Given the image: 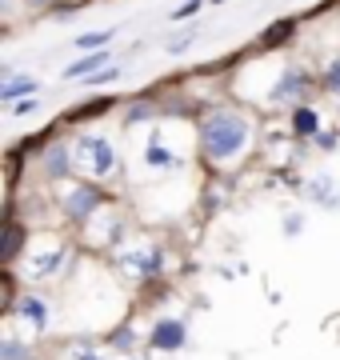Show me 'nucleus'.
Masks as SVG:
<instances>
[{
  "label": "nucleus",
  "instance_id": "14",
  "mask_svg": "<svg viewBox=\"0 0 340 360\" xmlns=\"http://www.w3.org/2000/svg\"><path fill=\"white\" fill-rule=\"evenodd\" d=\"M0 360H32L25 352V345H16V340H4V348H0Z\"/></svg>",
  "mask_w": 340,
  "mask_h": 360
},
{
  "label": "nucleus",
  "instance_id": "23",
  "mask_svg": "<svg viewBox=\"0 0 340 360\" xmlns=\"http://www.w3.org/2000/svg\"><path fill=\"white\" fill-rule=\"evenodd\" d=\"M152 112V108H148V104H136V108H129V120H144V116Z\"/></svg>",
  "mask_w": 340,
  "mask_h": 360
},
{
  "label": "nucleus",
  "instance_id": "18",
  "mask_svg": "<svg viewBox=\"0 0 340 360\" xmlns=\"http://www.w3.org/2000/svg\"><path fill=\"white\" fill-rule=\"evenodd\" d=\"M325 84L332 92H340V60H332V65H328V72H325Z\"/></svg>",
  "mask_w": 340,
  "mask_h": 360
},
{
  "label": "nucleus",
  "instance_id": "9",
  "mask_svg": "<svg viewBox=\"0 0 340 360\" xmlns=\"http://www.w3.org/2000/svg\"><path fill=\"white\" fill-rule=\"evenodd\" d=\"M292 129L301 132V136H313L316 132V112L313 108H296V112H292Z\"/></svg>",
  "mask_w": 340,
  "mask_h": 360
},
{
  "label": "nucleus",
  "instance_id": "4",
  "mask_svg": "<svg viewBox=\"0 0 340 360\" xmlns=\"http://www.w3.org/2000/svg\"><path fill=\"white\" fill-rule=\"evenodd\" d=\"M152 345L164 348V352L181 348V345H184V324H181V321H160L157 333H152Z\"/></svg>",
  "mask_w": 340,
  "mask_h": 360
},
{
  "label": "nucleus",
  "instance_id": "11",
  "mask_svg": "<svg viewBox=\"0 0 340 360\" xmlns=\"http://www.w3.org/2000/svg\"><path fill=\"white\" fill-rule=\"evenodd\" d=\"M160 248H152V252H140V257H124V264H132V269H144V272H157L160 269Z\"/></svg>",
  "mask_w": 340,
  "mask_h": 360
},
{
  "label": "nucleus",
  "instance_id": "17",
  "mask_svg": "<svg viewBox=\"0 0 340 360\" xmlns=\"http://www.w3.org/2000/svg\"><path fill=\"white\" fill-rule=\"evenodd\" d=\"M192 37H197V28H188V32H181V37H172V40H169V52L188 49V44H192Z\"/></svg>",
  "mask_w": 340,
  "mask_h": 360
},
{
  "label": "nucleus",
  "instance_id": "6",
  "mask_svg": "<svg viewBox=\"0 0 340 360\" xmlns=\"http://www.w3.org/2000/svg\"><path fill=\"white\" fill-rule=\"evenodd\" d=\"M20 245H25V229H20L16 220H4V248H0V257H4V264H8V260H16Z\"/></svg>",
  "mask_w": 340,
  "mask_h": 360
},
{
  "label": "nucleus",
  "instance_id": "8",
  "mask_svg": "<svg viewBox=\"0 0 340 360\" xmlns=\"http://www.w3.org/2000/svg\"><path fill=\"white\" fill-rule=\"evenodd\" d=\"M32 89H40V84H37V80H28V77L8 80V84H0V101H8V104H13L16 96H32Z\"/></svg>",
  "mask_w": 340,
  "mask_h": 360
},
{
  "label": "nucleus",
  "instance_id": "15",
  "mask_svg": "<svg viewBox=\"0 0 340 360\" xmlns=\"http://www.w3.org/2000/svg\"><path fill=\"white\" fill-rule=\"evenodd\" d=\"M4 168H8V184H16V176H20V148H13L4 156Z\"/></svg>",
  "mask_w": 340,
  "mask_h": 360
},
{
  "label": "nucleus",
  "instance_id": "24",
  "mask_svg": "<svg viewBox=\"0 0 340 360\" xmlns=\"http://www.w3.org/2000/svg\"><path fill=\"white\" fill-rule=\"evenodd\" d=\"M112 340H117V348H132V333H117Z\"/></svg>",
  "mask_w": 340,
  "mask_h": 360
},
{
  "label": "nucleus",
  "instance_id": "3",
  "mask_svg": "<svg viewBox=\"0 0 340 360\" xmlns=\"http://www.w3.org/2000/svg\"><path fill=\"white\" fill-rule=\"evenodd\" d=\"M292 37H296V20H273V25L256 37V49H280V44L292 40Z\"/></svg>",
  "mask_w": 340,
  "mask_h": 360
},
{
  "label": "nucleus",
  "instance_id": "13",
  "mask_svg": "<svg viewBox=\"0 0 340 360\" xmlns=\"http://www.w3.org/2000/svg\"><path fill=\"white\" fill-rule=\"evenodd\" d=\"M20 312H25V321H32L37 328L44 324V304H40V300H25V304H20Z\"/></svg>",
  "mask_w": 340,
  "mask_h": 360
},
{
  "label": "nucleus",
  "instance_id": "25",
  "mask_svg": "<svg viewBox=\"0 0 340 360\" xmlns=\"http://www.w3.org/2000/svg\"><path fill=\"white\" fill-rule=\"evenodd\" d=\"M80 360H96V356H80Z\"/></svg>",
  "mask_w": 340,
  "mask_h": 360
},
{
  "label": "nucleus",
  "instance_id": "22",
  "mask_svg": "<svg viewBox=\"0 0 340 360\" xmlns=\"http://www.w3.org/2000/svg\"><path fill=\"white\" fill-rule=\"evenodd\" d=\"M112 77H117V68H105V72H92V89H96V84H108Z\"/></svg>",
  "mask_w": 340,
  "mask_h": 360
},
{
  "label": "nucleus",
  "instance_id": "10",
  "mask_svg": "<svg viewBox=\"0 0 340 360\" xmlns=\"http://www.w3.org/2000/svg\"><path fill=\"white\" fill-rule=\"evenodd\" d=\"M108 96H100V101H89V104H80V108H72V116L68 120H89V116H100V112H108Z\"/></svg>",
  "mask_w": 340,
  "mask_h": 360
},
{
  "label": "nucleus",
  "instance_id": "20",
  "mask_svg": "<svg viewBox=\"0 0 340 360\" xmlns=\"http://www.w3.org/2000/svg\"><path fill=\"white\" fill-rule=\"evenodd\" d=\"M68 168V156H60V148H53V156H48V172H65Z\"/></svg>",
  "mask_w": 340,
  "mask_h": 360
},
{
  "label": "nucleus",
  "instance_id": "12",
  "mask_svg": "<svg viewBox=\"0 0 340 360\" xmlns=\"http://www.w3.org/2000/svg\"><path fill=\"white\" fill-rule=\"evenodd\" d=\"M108 40H112V28H105V32H84L77 44H80V49H105Z\"/></svg>",
  "mask_w": 340,
  "mask_h": 360
},
{
  "label": "nucleus",
  "instance_id": "7",
  "mask_svg": "<svg viewBox=\"0 0 340 360\" xmlns=\"http://www.w3.org/2000/svg\"><path fill=\"white\" fill-rule=\"evenodd\" d=\"M108 65V52L105 49H96L92 56H80L77 65H68L65 68V77H89V72H96V68H105Z\"/></svg>",
  "mask_w": 340,
  "mask_h": 360
},
{
  "label": "nucleus",
  "instance_id": "1",
  "mask_svg": "<svg viewBox=\"0 0 340 360\" xmlns=\"http://www.w3.org/2000/svg\"><path fill=\"white\" fill-rule=\"evenodd\" d=\"M249 141V124L240 120V116L224 112V116H212L204 120V153L212 160H224V156H236Z\"/></svg>",
  "mask_w": 340,
  "mask_h": 360
},
{
  "label": "nucleus",
  "instance_id": "5",
  "mask_svg": "<svg viewBox=\"0 0 340 360\" xmlns=\"http://www.w3.org/2000/svg\"><path fill=\"white\" fill-rule=\"evenodd\" d=\"M96 200H100V196H96V188H92V184H84V188H77V193L68 196V217L84 220V217L92 212V208H96Z\"/></svg>",
  "mask_w": 340,
  "mask_h": 360
},
{
  "label": "nucleus",
  "instance_id": "2",
  "mask_svg": "<svg viewBox=\"0 0 340 360\" xmlns=\"http://www.w3.org/2000/svg\"><path fill=\"white\" fill-rule=\"evenodd\" d=\"M77 168H84L89 176H105L108 168H112V148H108V141L84 136V141L77 144Z\"/></svg>",
  "mask_w": 340,
  "mask_h": 360
},
{
  "label": "nucleus",
  "instance_id": "26",
  "mask_svg": "<svg viewBox=\"0 0 340 360\" xmlns=\"http://www.w3.org/2000/svg\"><path fill=\"white\" fill-rule=\"evenodd\" d=\"M212 4H224V0H212Z\"/></svg>",
  "mask_w": 340,
  "mask_h": 360
},
{
  "label": "nucleus",
  "instance_id": "21",
  "mask_svg": "<svg viewBox=\"0 0 340 360\" xmlns=\"http://www.w3.org/2000/svg\"><path fill=\"white\" fill-rule=\"evenodd\" d=\"M200 4H204V0H188V4H181V8H176V20H188V16L200 8Z\"/></svg>",
  "mask_w": 340,
  "mask_h": 360
},
{
  "label": "nucleus",
  "instance_id": "16",
  "mask_svg": "<svg viewBox=\"0 0 340 360\" xmlns=\"http://www.w3.org/2000/svg\"><path fill=\"white\" fill-rule=\"evenodd\" d=\"M301 84H304V77H301V72H292V77H285V80H280V92H276V96H288V92H301Z\"/></svg>",
  "mask_w": 340,
  "mask_h": 360
},
{
  "label": "nucleus",
  "instance_id": "19",
  "mask_svg": "<svg viewBox=\"0 0 340 360\" xmlns=\"http://www.w3.org/2000/svg\"><path fill=\"white\" fill-rule=\"evenodd\" d=\"M148 165H169V153L160 148V141H152V148H148Z\"/></svg>",
  "mask_w": 340,
  "mask_h": 360
}]
</instances>
